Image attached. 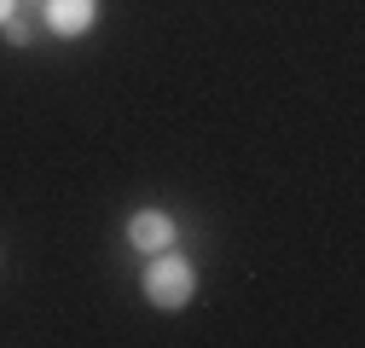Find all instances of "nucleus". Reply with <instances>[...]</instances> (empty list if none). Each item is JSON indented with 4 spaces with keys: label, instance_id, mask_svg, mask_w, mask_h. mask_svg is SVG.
<instances>
[{
    "label": "nucleus",
    "instance_id": "3",
    "mask_svg": "<svg viewBox=\"0 0 365 348\" xmlns=\"http://www.w3.org/2000/svg\"><path fill=\"white\" fill-rule=\"evenodd\" d=\"M93 24V0H47V29L53 35H81Z\"/></svg>",
    "mask_w": 365,
    "mask_h": 348
},
{
    "label": "nucleus",
    "instance_id": "4",
    "mask_svg": "<svg viewBox=\"0 0 365 348\" xmlns=\"http://www.w3.org/2000/svg\"><path fill=\"white\" fill-rule=\"evenodd\" d=\"M12 12H18V0H0V24H6Z\"/></svg>",
    "mask_w": 365,
    "mask_h": 348
},
{
    "label": "nucleus",
    "instance_id": "2",
    "mask_svg": "<svg viewBox=\"0 0 365 348\" xmlns=\"http://www.w3.org/2000/svg\"><path fill=\"white\" fill-rule=\"evenodd\" d=\"M128 244H133V250H145V255H157V250L174 244V221H168V215H157V209L133 215V221H128Z\"/></svg>",
    "mask_w": 365,
    "mask_h": 348
},
{
    "label": "nucleus",
    "instance_id": "1",
    "mask_svg": "<svg viewBox=\"0 0 365 348\" xmlns=\"http://www.w3.org/2000/svg\"><path fill=\"white\" fill-rule=\"evenodd\" d=\"M192 290H197L192 267H186V261H180V255L157 250V261H151V273H145V296L157 302V308H186V302H192Z\"/></svg>",
    "mask_w": 365,
    "mask_h": 348
}]
</instances>
